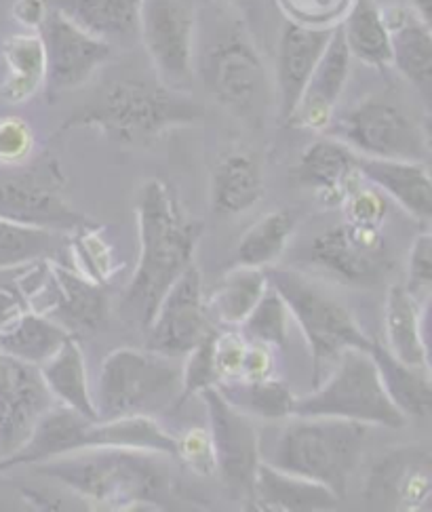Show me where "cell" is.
<instances>
[{
    "instance_id": "obj_1",
    "label": "cell",
    "mask_w": 432,
    "mask_h": 512,
    "mask_svg": "<svg viewBox=\"0 0 432 512\" xmlns=\"http://www.w3.org/2000/svg\"><path fill=\"white\" fill-rule=\"evenodd\" d=\"M140 260L121 302V317L146 329L167 289L192 264L203 222L182 209L178 194L161 180H148L135 201Z\"/></svg>"
},
{
    "instance_id": "obj_2",
    "label": "cell",
    "mask_w": 432,
    "mask_h": 512,
    "mask_svg": "<svg viewBox=\"0 0 432 512\" xmlns=\"http://www.w3.org/2000/svg\"><path fill=\"white\" fill-rule=\"evenodd\" d=\"M167 458L135 447H93L30 468L36 477L62 483L97 508H165L171 491Z\"/></svg>"
},
{
    "instance_id": "obj_3",
    "label": "cell",
    "mask_w": 432,
    "mask_h": 512,
    "mask_svg": "<svg viewBox=\"0 0 432 512\" xmlns=\"http://www.w3.org/2000/svg\"><path fill=\"white\" fill-rule=\"evenodd\" d=\"M205 110L190 93H180L159 81L116 78L62 125L64 131L91 127L110 142L129 148L150 146L175 127L199 123Z\"/></svg>"
},
{
    "instance_id": "obj_4",
    "label": "cell",
    "mask_w": 432,
    "mask_h": 512,
    "mask_svg": "<svg viewBox=\"0 0 432 512\" xmlns=\"http://www.w3.org/2000/svg\"><path fill=\"white\" fill-rule=\"evenodd\" d=\"M93 447H135L175 458V437L150 416L93 420L70 407L53 405L38 418L30 437L0 458V472Z\"/></svg>"
},
{
    "instance_id": "obj_5",
    "label": "cell",
    "mask_w": 432,
    "mask_h": 512,
    "mask_svg": "<svg viewBox=\"0 0 432 512\" xmlns=\"http://www.w3.org/2000/svg\"><path fill=\"white\" fill-rule=\"evenodd\" d=\"M274 443L266 464L291 472L331 489L344 500L348 481L361 466L367 424L321 418V416H291Z\"/></svg>"
},
{
    "instance_id": "obj_6",
    "label": "cell",
    "mask_w": 432,
    "mask_h": 512,
    "mask_svg": "<svg viewBox=\"0 0 432 512\" xmlns=\"http://www.w3.org/2000/svg\"><path fill=\"white\" fill-rule=\"evenodd\" d=\"M182 390L178 357L154 350L119 348L102 363L93 395L97 420L150 416L175 407Z\"/></svg>"
},
{
    "instance_id": "obj_7",
    "label": "cell",
    "mask_w": 432,
    "mask_h": 512,
    "mask_svg": "<svg viewBox=\"0 0 432 512\" xmlns=\"http://www.w3.org/2000/svg\"><path fill=\"white\" fill-rule=\"evenodd\" d=\"M291 416L342 418L386 428L407 424V418L388 399L371 354L359 348L344 350L336 359V369L317 390L296 397Z\"/></svg>"
},
{
    "instance_id": "obj_8",
    "label": "cell",
    "mask_w": 432,
    "mask_h": 512,
    "mask_svg": "<svg viewBox=\"0 0 432 512\" xmlns=\"http://www.w3.org/2000/svg\"><path fill=\"white\" fill-rule=\"evenodd\" d=\"M266 277L270 287L279 291L291 317L296 319L317 369L323 363L336 361L348 348L369 352L373 340L361 329L355 314L304 274L270 268Z\"/></svg>"
},
{
    "instance_id": "obj_9",
    "label": "cell",
    "mask_w": 432,
    "mask_h": 512,
    "mask_svg": "<svg viewBox=\"0 0 432 512\" xmlns=\"http://www.w3.org/2000/svg\"><path fill=\"white\" fill-rule=\"evenodd\" d=\"M64 188L62 167L49 154L30 165L0 167V218L55 232H78L87 220L68 203Z\"/></svg>"
},
{
    "instance_id": "obj_10",
    "label": "cell",
    "mask_w": 432,
    "mask_h": 512,
    "mask_svg": "<svg viewBox=\"0 0 432 512\" xmlns=\"http://www.w3.org/2000/svg\"><path fill=\"white\" fill-rule=\"evenodd\" d=\"M201 76L207 93L243 123L260 125L268 106V74L249 34L234 28L203 55Z\"/></svg>"
},
{
    "instance_id": "obj_11",
    "label": "cell",
    "mask_w": 432,
    "mask_h": 512,
    "mask_svg": "<svg viewBox=\"0 0 432 512\" xmlns=\"http://www.w3.org/2000/svg\"><path fill=\"white\" fill-rule=\"evenodd\" d=\"M325 135L371 159L424 163L428 154L426 133L414 118L382 97H367L333 116Z\"/></svg>"
},
{
    "instance_id": "obj_12",
    "label": "cell",
    "mask_w": 432,
    "mask_h": 512,
    "mask_svg": "<svg viewBox=\"0 0 432 512\" xmlns=\"http://www.w3.org/2000/svg\"><path fill=\"white\" fill-rule=\"evenodd\" d=\"M194 0H142L140 38L165 87L190 93L194 87Z\"/></svg>"
},
{
    "instance_id": "obj_13",
    "label": "cell",
    "mask_w": 432,
    "mask_h": 512,
    "mask_svg": "<svg viewBox=\"0 0 432 512\" xmlns=\"http://www.w3.org/2000/svg\"><path fill=\"white\" fill-rule=\"evenodd\" d=\"M201 399L207 409V428L218 466L215 475H220L232 500L253 508V479L262 462L258 430L249 416L234 409L215 386L203 390Z\"/></svg>"
},
{
    "instance_id": "obj_14",
    "label": "cell",
    "mask_w": 432,
    "mask_h": 512,
    "mask_svg": "<svg viewBox=\"0 0 432 512\" xmlns=\"http://www.w3.org/2000/svg\"><path fill=\"white\" fill-rule=\"evenodd\" d=\"M308 262L346 285L373 287L390 272L392 253L378 226L344 222L310 243Z\"/></svg>"
},
{
    "instance_id": "obj_15",
    "label": "cell",
    "mask_w": 432,
    "mask_h": 512,
    "mask_svg": "<svg viewBox=\"0 0 432 512\" xmlns=\"http://www.w3.org/2000/svg\"><path fill=\"white\" fill-rule=\"evenodd\" d=\"M209 331L201 272L190 264L180 274V279L167 289L146 327V348L180 359Z\"/></svg>"
},
{
    "instance_id": "obj_16",
    "label": "cell",
    "mask_w": 432,
    "mask_h": 512,
    "mask_svg": "<svg viewBox=\"0 0 432 512\" xmlns=\"http://www.w3.org/2000/svg\"><path fill=\"white\" fill-rule=\"evenodd\" d=\"M47 62V87L64 93L83 87L114 53V47L72 24L60 11L49 9L41 30Z\"/></svg>"
},
{
    "instance_id": "obj_17",
    "label": "cell",
    "mask_w": 432,
    "mask_h": 512,
    "mask_svg": "<svg viewBox=\"0 0 432 512\" xmlns=\"http://www.w3.org/2000/svg\"><path fill=\"white\" fill-rule=\"evenodd\" d=\"M53 405L38 365L0 352V454L7 456L22 445Z\"/></svg>"
},
{
    "instance_id": "obj_18",
    "label": "cell",
    "mask_w": 432,
    "mask_h": 512,
    "mask_svg": "<svg viewBox=\"0 0 432 512\" xmlns=\"http://www.w3.org/2000/svg\"><path fill=\"white\" fill-rule=\"evenodd\" d=\"M432 496V458L420 445L390 449L371 466L365 500L386 510H420Z\"/></svg>"
},
{
    "instance_id": "obj_19",
    "label": "cell",
    "mask_w": 432,
    "mask_h": 512,
    "mask_svg": "<svg viewBox=\"0 0 432 512\" xmlns=\"http://www.w3.org/2000/svg\"><path fill=\"white\" fill-rule=\"evenodd\" d=\"M350 53L344 41L340 24L333 28L329 43L314 68L308 85L302 91L300 102L287 121L289 127L325 133L338 100L342 97L350 76Z\"/></svg>"
},
{
    "instance_id": "obj_20",
    "label": "cell",
    "mask_w": 432,
    "mask_h": 512,
    "mask_svg": "<svg viewBox=\"0 0 432 512\" xmlns=\"http://www.w3.org/2000/svg\"><path fill=\"white\" fill-rule=\"evenodd\" d=\"M336 26L314 28L287 19L279 36L277 51V104L279 121L287 125L302 91L317 68Z\"/></svg>"
},
{
    "instance_id": "obj_21",
    "label": "cell",
    "mask_w": 432,
    "mask_h": 512,
    "mask_svg": "<svg viewBox=\"0 0 432 512\" xmlns=\"http://www.w3.org/2000/svg\"><path fill=\"white\" fill-rule=\"evenodd\" d=\"M51 289L38 291L47 302L41 314L60 323L70 336L76 331H97L108 321V298L100 283L78 270L49 264Z\"/></svg>"
},
{
    "instance_id": "obj_22",
    "label": "cell",
    "mask_w": 432,
    "mask_h": 512,
    "mask_svg": "<svg viewBox=\"0 0 432 512\" xmlns=\"http://www.w3.org/2000/svg\"><path fill=\"white\" fill-rule=\"evenodd\" d=\"M291 180L312 190L325 205H342L346 192L363 180L359 154L329 135L321 137L304 148Z\"/></svg>"
},
{
    "instance_id": "obj_23",
    "label": "cell",
    "mask_w": 432,
    "mask_h": 512,
    "mask_svg": "<svg viewBox=\"0 0 432 512\" xmlns=\"http://www.w3.org/2000/svg\"><path fill=\"white\" fill-rule=\"evenodd\" d=\"M382 15L390 34L392 66L401 72L411 87L422 93L424 102H428L432 89L430 24L403 3L382 7Z\"/></svg>"
},
{
    "instance_id": "obj_24",
    "label": "cell",
    "mask_w": 432,
    "mask_h": 512,
    "mask_svg": "<svg viewBox=\"0 0 432 512\" xmlns=\"http://www.w3.org/2000/svg\"><path fill=\"white\" fill-rule=\"evenodd\" d=\"M340 498L321 483L260 462L253 479V508L270 512H327Z\"/></svg>"
},
{
    "instance_id": "obj_25",
    "label": "cell",
    "mask_w": 432,
    "mask_h": 512,
    "mask_svg": "<svg viewBox=\"0 0 432 512\" xmlns=\"http://www.w3.org/2000/svg\"><path fill=\"white\" fill-rule=\"evenodd\" d=\"M359 171L365 180L397 201L409 215L428 222L432 215V182L426 163L371 159L359 154Z\"/></svg>"
},
{
    "instance_id": "obj_26",
    "label": "cell",
    "mask_w": 432,
    "mask_h": 512,
    "mask_svg": "<svg viewBox=\"0 0 432 512\" xmlns=\"http://www.w3.org/2000/svg\"><path fill=\"white\" fill-rule=\"evenodd\" d=\"M72 24L116 47L140 38L142 0H47Z\"/></svg>"
},
{
    "instance_id": "obj_27",
    "label": "cell",
    "mask_w": 432,
    "mask_h": 512,
    "mask_svg": "<svg viewBox=\"0 0 432 512\" xmlns=\"http://www.w3.org/2000/svg\"><path fill=\"white\" fill-rule=\"evenodd\" d=\"M264 194L260 161L249 150L222 154L211 171V209L232 218L249 211Z\"/></svg>"
},
{
    "instance_id": "obj_28",
    "label": "cell",
    "mask_w": 432,
    "mask_h": 512,
    "mask_svg": "<svg viewBox=\"0 0 432 512\" xmlns=\"http://www.w3.org/2000/svg\"><path fill=\"white\" fill-rule=\"evenodd\" d=\"M424 321L426 304L416 300L405 285H390L384 300V346L401 363L430 369Z\"/></svg>"
},
{
    "instance_id": "obj_29",
    "label": "cell",
    "mask_w": 432,
    "mask_h": 512,
    "mask_svg": "<svg viewBox=\"0 0 432 512\" xmlns=\"http://www.w3.org/2000/svg\"><path fill=\"white\" fill-rule=\"evenodd\" d=\"M38 371H41L43 382L55 401L97 420L85 354L74 336L57 348L45 363L38 365Z\"/></svg>"
},
{
    "instance_id": "obj_30",
    "label": "cell",
    "mask_w": 432,
    "mask_h": 512,
    "mask_svg": "<svg viewBox=\"0 0 432 512\" xmlns=\"http://www.w3.org/2000/svg\"><path fill=\"white\" fill-rule=\"evenodd\" d=\"M369 354L378 367L388 399L395 403V407L407 420H426L432 407L430 369H420L401 363L399 359L392 357L384 344L376 340H373Z\"/></svg>"
},
{
    "instance_id": "obj_31",
    "label": "cell",
    "mask_w": 432,
    "mask_h": 512,
    "mask_svg": "<svg viewBox=\"0 0 432 512\" xmlns=\"http://www.w3.org/2000/svg\"><path fill=\"white\" fill-rule=\"evenodd\" d=\"M5 81L0 85V97L7 104H24L47 83V62L41 36L36 32L13 34L3 43Z\"/></svg>"
},
{
    "instance_id": "obj_32",
    "label": "cell",
    "mask_w": 432,
    "mask_h": 512,
    "mask_svg": "<svg viewBox=\"0 0 432 512\" xmlns=\"http://www.w3.org/2000/svg\"><path fill=\"white\" fill-rule=\"evenodd\" d=\"M340 28L350 57L378 70L392 66L390 34L376 0H352Z\"/></svg>"
},
{
    "instance_id": "obj_33",
    "label": "cell",
    "mask_w": 432,
    "mask_h": 512,
    "mask_svg": "<svg viewBox=\"0 0 432 512\" xmlns=\"http://www.w3.org/2000/svg\"><path fill=\"white\" fill-rule=\"evenodd\" d=\"M264 268L239 266L230 270L211 293L205 308L224 325H241L268 289Z\"/></svg>"
},
{
    "instance_id": "obj_34",
    "label": "cell",
    "mask_w": 432,
    "mask_h": 512,
    "mask_svg": "<svg viewBox=\"0 0 432 512\" xmlns=\"http://www.w3.org/2000/svg\"><path fill=\"white\" fill-rule=\"evenodd\" d=\"M70 333L41 312L28 310L9 331L0 333V352L32 365L45 363L60 348Z\"/></svg>"
},
{
    "instance_id": "obj_35",
    "label": "cell",
    "mask_w": 432,
    "mask_h": 512,
    "mask_svg": "<svg viewBox=\"0 0 432 512\" xmlns=\"http://www.w3.org/2000/svg\"><path fill=\"white\" fill-rule=\"evenodd\" d=\"M215 388H218L220 395L234 409H239L249 418H260V420L291 418L293 403H296V395H293L291 388L277 378H268L260 382L232 380V382H220Z\"/></svg>"
},
{
    "instance_id": "obj_36",
    "label": "cell",
    "mask_w": 432,
    "mask_h": 512,
    "mask_svg": "<svg viewBox=\"0 0 432 512\" xmlns=\"http://www.w3.org/2000/svg\"><path fill=\"white\" fill-rule=\"evenodd\" d=\"M296 215L291 211H270L251 224L237 245V264L247 268H266L277 262L293 230H296Z\"/></svg>"
},
{
    "instance_id": "obj_37",
    "label": "cell",
    "mask_w": 432,
    "mask_h": 512,
    "mask_svg": "<svg viewBox=\"0 0 432 512\" xmlns=\"http://www.w3.org/2000/svg\"><path fill=\"white\" fill-rule=\"evenodd\" d=\"M57 234L62 232L0 218V272L47 258L57 247Z\"/></svg>"
},
{
    "instance_id": "obj_38",
    "label": "cell",
    "mask_w": 432,
    "mask_h": 512,
    "mask_svg": "<svg viewBox=\"0 0 432 512\" xmlns=\"http://www.w3.org/2000/svg\"><path fill=\"white\" fill-rule=\"evenodd\" d=\"M289 319L291 314L279 291L268 285L260 302L241 323L243 338L247 342H262L274 348H283L289 338Z\"/></svg>"
},
{
    "instance_id": "obj_39",
    "label": "cell",
    "mask_w": 432,
    "mask_h": 512,
    "mask_svg": "<svg viewBox=\"0 0 432 512\" xmlns=\"http://www.w3.org/2000/svg\"><path fill=\"white\" fill-rule=\"evenodd\" d=\"M213 338L215 333L209 331L207 336L186 354V361L182 365V390L173 409L182 407L190 397L201 395L203 390L218 386L220 378L213 363Z\"/></svg>"
},
{
    "instance_id": "obj_40",
    "label": "cell",
    "mask_w": 432,
    "mask_h": 512,
    "mask_svg": "<svg viewBox=\"0 0 432 512\" xmlns=\"http://www.w3.org/2000/svg\"><path fill=\"white\" fill-rule=\"evenodd\" d=\"M87 228V226H85ZM81 228L74 241V255H76V264H81V274H85L87 279L104 285L112 274L119 270L114 266V251L112 245L104 239L102 232L97 230H85Z\"/></svg>"
},
{
    "instance_id": "obj_41",
    "label": "cell",
    "mask_w": 432,
    "mask_h": 512,
    "mask_svg": "<svg viewBox=\"0 0 432 512\" xmlns=\"http://www.w3.org/2000/svg\"><path fill=\"white\" fill-rule=\"evenodd\" d=\"M342 205L346 222L380 228L388 213V196L363 177V180H359L346 192Z\"/></svg>"
},
{
    "instance_id": "obj_42",
    "label": "cell",
    "mask_w": 432,
    "mask_h": 512,
    "mask_svg": "<svg viewBox=\"0 0 432 512\" xmlns=\"http://www.w3.org/2000/svg\"><path fill=\"white\" fill-rule=\"evenodd\" d=\"M175 458L199 477H213L218 472L215 466V451L209 428L192 426L175 437Z\"/></svg>"
},
{
    "instance_id": "obj_43",
    "label": "cell",
    "mask_w": 432,
    "mask_h": 512,
    "mask_svg": "<svg viewBox=\"0 0 432 512\" xmlns=\"http://www.w3.org/2000/svg\"><path fill=\"white\" fill-rule=\"evenodd\" d=\"M352 0H279L287 19L296 24L325 28L342 22Z\"/></svg>"
},
{
    "instance_id": "obj_44",
    "label": "cell",
    "mask_w": 432,
    "mask_h": 512,
    "mask_svg": "<svg viewBox=\"0 0 432 512\" xmlns=\"http://www.w3.org/2000/svg\"><path fill=\"white\" fill-rule=\"evenodd\" d=\"M34 146V131L28 121L19 116L0 118V167L28 163Z\"/></svg>"
},
{
    "instance_id": "obj_45",
    "label": "cell",
    "mask_w": 432,
    "mask_h": 512,
    "mask_svg": "<svg viewBox=\"0 0 432 512\" xmlns=\"http://www.w3.org/2000/svg\"><path fill=\"white\" fill-rule=\"evenodd\" d=\"M430 287H432V234L422 232L409 251L405 289L414 295L416 300L426 304Z\"/></svg>"
},
{
    "instance_id": "obj_46",
    "label": "cell",
    "mask_w": 432,
    "mask_h": 512,
    "mask_svg": "<svg viewBox=\"0 0 432 512\" xmlns=\"http://www.w3.org/2000/svg\"><path fill=\"white\" fill-rule=\"evenodd\" d=\"M245 350L247 340L243 338V333L228 331L213 338V363L220 382H232L241 378Z\"/></svg>"
},
{
    "instance_id": "obj_47",
    "label": "cell",
    "mask_w": 432,
    "mask_h": 512,
    "mask_svg": "<svg viewBox=\"0 0 432 512\" xmlns=\"http://www.w3.org/2000/svg\"><path fill=\"white\" fill-rule=\"evenodd\" d=\"M274 378V352L272 346L262 342H247L241 378L245 382H260Z\"/></svg>"
},
{
    "instance_id": "obj_48",
    "label": "cell",
    "mask_w": 432,
    "mask_h": 512,
    "mask_svg": "<svg viewBox=\"0 0 432 512\" xmlns=\"http://www.w3.org/2000/svg\"><path fill=\"white\" fill-rule=\"evenodd\" d=\"M49 9L51 7L47 0H15L11 7V15L15 22L28 32H38L45 24Z\"/></svg>"
},
{
    "instance_id": "obj_49",
    "label": "cell",
    "mask_w": 432,
    "mask_h": 512,
    "mask_svg": "<svg viewBox=\"0 0 432 512\" xmlns=\"http://www.w3.org/2000/svg\"><path fill=\"white\" fill-rule=\"evenodd\" d=\"M30 310V304L24 302L19 293L9 287H0V333L9 331L24 314Z\"/></svg>"
},
{
    "instance_id": "obj_50",
    "label": "cell",
    "mask_w": 432,
    "mask_h": 512,
    "mask_svg": "<svg viewBox=\"0 0 432 512\" xmlns=\"http://www.w3.org/2000/svg\"><path fill=\"white\" fill-rule=\"evenodd\" d=\"M409 7L414 9L422 19L430 24V11H432V0H409Z\"/></svg>"
},
{
    "instance_id": "obj_51",
    "label": "cell",
    "mask_w": 432,
    "mask_h": 512,
    "mask_svg": "<svg viewBox=\"0 0 432 512\" xmlns=\"http://www.w3.org/2000/svg\"><path fill=\"white\" fill-rule=\"evenodd\" d=\"M222 3H228V5H234V7H243V5L251 3V0H222Z\"/></svg>"
},
{
    "instance_id": "obj_52",
    "label": "cell",
    "mask_w": 432,
    "mask_h": 512,
    "mask_svg": "<svg viewBox=\"0 0 432 512\" xmlns=\"http://www.w3.org/2000/svg\"><path fill=\"white\" fill-rule=\"evenodd\" d=\"M376 3L380 7H388V5H397V3H403V0H376Z\"/></svg>"
}]
</instances>
